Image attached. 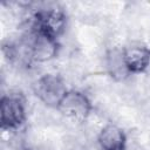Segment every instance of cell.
<instances>
[{
    "label": "cell",
    "instance_id": "1",
    "mask_svg": "<svg viewBox=\"0 0 150 150\" xmlns=\"http://www.w3.org/2000/svg\"><path fill=\"white\" fill-rule=\"evenodd\" d=\"M33 91L38 98L47 107L57 108L63 96L67 94L64 81L54 74L40 76L33 84Z\"/></svg>",
    "mask_w": 150,
    "mask_h": 150
},
{
    "label": "cell",
    "instance_id": "2",
    "mask_svg": "<svg viewBox=\"0 0 150 150\" xmlns=\"http://www.w3.org/2000/svg\"><path fill=\"white\" fill-rule=\"evenodd\" d=\"M56 109L67 120L83 123L90 116L93 107L86 94L79 90H68Z\"/></svg>",
    "mask_w": 150,
    "mask_h": 150
},
{
    "label": "cell",
    "instance_id": "3",
    "mask_svg": "<svg viewBox=\"0 0 150 150\" xmlns=\"http://www.w3.org/2000/svg\"><path fill=\"white\" fill-rule=\"evenodd\" d=\"M0 117L4 129H16L26 120V108L22 98L16 95H8L1 98Z\"/></svg>",
    "mask_w": 150,
    "mask_h": 150
},
{
    "label": "cell",
    "instance_id": "4",
    "mask_svg": "<svg viewBox=\"0 0 150 150\" xmlns=\"http://www.w3.org/2000/svg\"><path fill=\"white\" fill-rule=\"evenodd\" d=\"M29 46L32 59L35 62H48L57 56L60 45L57 39H54L42 32L33 30L29 34Z\"/></svg>",
    "mask_w": 150,
    "mask_h": 150
},
{
    "label": "cell",
    "instance_id": "5",
    "mask_svg": "<svg viewBox=\"0 0 150 150\" xmlns=\"http://www.w3.org/2000/svg\"><path fill=\"white\" fill-rule=\"evenodd\" d=\"M123 55L130 74L143 73L150 66V49L145 46H128L123 48Z\"/></svg>",
    "mask_w": 150,
    "mask_h": 150
},
{
    "label": "cell",
    "instance_id": "6",
    "mask_svg": "<svg viewBox=\"0 0 150 150\" xmlns=\"http://www.w3.org/2000/svg\"><path fill=\"white\" fill-rule=\"evenodd\" d=\"M97 142L102 150H124L127 137L118 125L107 124L100 130Z\"/></svg>",
    "mask_w": 150,
    "mask_h": 150
},
{
    "label": "cell",
    "instance_id": "7",
    "mask_svg": "<svg viewBox=\"0 0 150 150\" xmlns=\"http://www.w3.org/2000/svg\"><path fill=\"white\" fill-rule=\"evenodd\" d=\"M104 64H105L107 73L115 81H118V82L124 81L130 75V71L124 60L123 49H120V48L109 49L104 57Z\"/></svg>",
    "mask_w": 150,
    "mask_h": 150
}]
</instances>
